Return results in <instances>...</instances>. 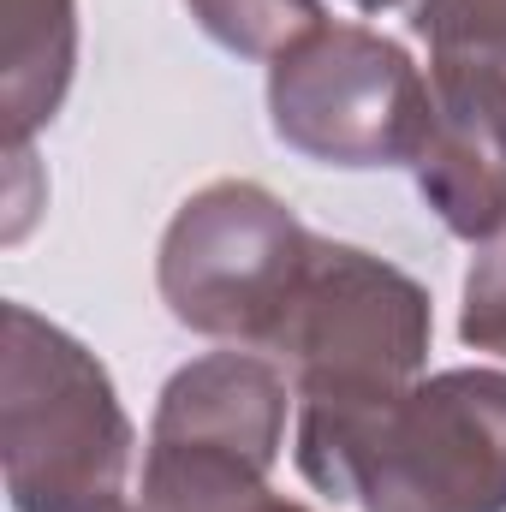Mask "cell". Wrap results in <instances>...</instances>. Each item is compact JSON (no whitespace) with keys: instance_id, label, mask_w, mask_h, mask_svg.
<instances>
[{"instance_id":"1","label":"cell","mask_w":506,"mask_h":512,"mask_svg":"<svg viewBox=\"0 0 506 512\" xmlns=\"http://www.w3.org/2000/svg\"><path fill=\"white\" fill-rule=\"evenodd\" d=\"M292 465L358 512H506V370H435L387 399H298Z\"/></svg>"},{"instance_id":"2","label":"cell","mask_w":506,"mask_h":512,"mask_svg":"<svg viewBox=\"0 0 506 512\" xmlns=\"http://www.w3.org/2000/svg\"><path fill=\"white\" fill-rule=\"evenodd\" d=\"M0 334V459L12 512H102L126 501L137 429L108 364L30 304H6Z\"/></svg>"},{"instance_id":"3","label":"cell","mask_w":506,"mask_h":512,"mask_svg":"<svg viewBox=\"0 0 506 512\" xmlns=\"http://www.w3.org/2000/svg\"><path fill=\"white\" fill-rule=\"evenodd\" d=\"M316 239L322 233H310L292 215V203L274 197L268 185L209 179L173 209L161 233V304L179 328L203 340L262 352L310 268Z\"/></svg>"},{"instance_id":"4","label":"cell","mask_w":506,"mask_h":512,"mask_svg":"<svg viewBox=\"0 0 506 512\" xmlns=\"http://www.w3.org/2000/svg\"><path fill=\"white\" fill-rule=\"evenodd\" d=\"M429 340L435 304L423 280L364 245L316 239L262 352L292 376L298 399H387L423 376Z\"/></svg>"},{"instance_id":"5","label":"cell","mask_w":506,"mask_h":512,"mask_svg":"<svg viewBox=\"0 0 506 512\" xmlns=\"http://www.w3.org/2000/svg\"><path fill=\"white\" fill-rule=\"evenodd\" d=\"M274 137L322 167H411L429 131V72L370 24H316L268 60Z\"/></svg>"},{"instance_id":"6","label":"cell","mask_w":506,"mask_h":512,"mask_svg":"<svg viewBox=\"0 0 506 512\" xmlns=\"http://www.w3.org/2000/svg\"><path fill=\"white\" fill-rule=\"evenodd\" d=\"M292 376L251 346L203 352L173 370L143 441V477H262L286 453Z\"/></svg>"},{"instance_id":"7","label":"cell","mask_w":506,"mask_h":512,"mask_svg":"<svg viewBox=\"0 0 506 512\" xmlns=\"http://www.w3.org/2000/svg\"><path fill=\"white\" fill-rule=\"evenodd\" d=\"M417 191L453 239L483 245L506 221V72L483 60H429V131Z\"/></svg>"},{"instance_id":"8","label":"cell","mask_w":506,"mask_h":512,"mask_svg":"<svg viewBox=\"0 0 506 512\" xmlns=\"http://www.w3.org/2000/svg\"><path fill=\"white\" fill-rule=\"evenodd\" d=\"M72 72H78V0H6L0 24L6 149H30V137L66 108Z\"/></svg>"},{"instance_id":"9","label":"cell","mask_w":506,"mask_h":512,"mask_svg":"<svg viewBox=\"0 0 506 512\" xmlns=\"http://www.w3.org/2000/svg\"><path fill=\"white\" fill-rule=\"evenodd\" d=\"M197 30L239 54V60H280L298 36L322 24V0H185Z\"/></svg>"},{"instance_id":"10","label":"cell","mask_w":506,"mask_h":512,"mask_svg":"<svg viewBox=\"0 0 506 512\" xmlns=\"http://www.w3.org/2000/svg\"><path fill=\"white\" fill-rule=\"evenodd\" d=\"M411 30L429 60H483L506 72V0H417Z\"/></svg>"},{"instance_id":"11","label":"cell","mask_w":506,"mask_h":512,"mask_svg":"<svg viewBox=\"0 0 506 512\" xmlns=\"http://www.w3.org/2000/svg\"><path fill=\"white\" fill-rule=\"evenodd\" d=\"M143 512H316L262 477H143Z\"/></svg>"},{"instance_id":"12","label":"cell","mask_w":506,"mask_h":512,"mask_svg":"<svg viewBox=\"0 0 506 512\" xmlns=\"http://www.w3.org/2000/svg\"><path fill=\"white\" fill-rule=\"evenodd\" d=\"M459 340L471 352L506 358V221L477 245L465 268V304H459Z\"/></svg>"},{"instance_id":"13","label":"cell","mask_w":506,"mask_h":512,"mask_svg":"<svg viewBox=\"0 0 506 512\" xmlns=\"http://www.w3.org/2000/svg\"><path fill=\"white\" fill-rule=\"evenodd\" d=\"M358 12H387V6H399V0H352Z\"/></svg>"},{"instance_id":"14","label":"cell","mask_w":506,"mask_h":512,"mask_svg":"<svg viewBox=\"0 0 506 512\" xmlns=\"http://www.w3.org/2000/svg\"><path fill=\"white\" fill-rule=\"evenodd\" d=\"M102 512H137V507H126V501H114V507H102Z\"/></svg>"}]
</instances>
